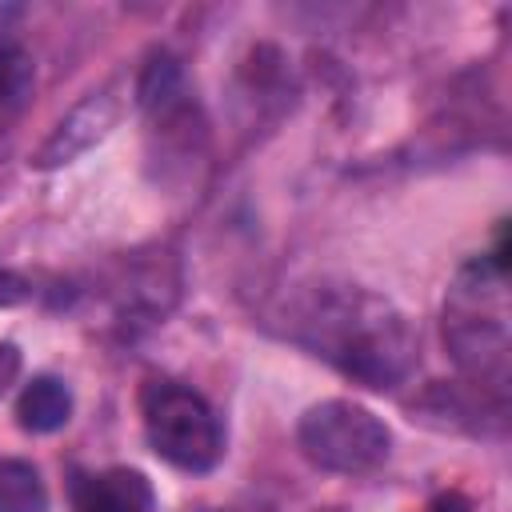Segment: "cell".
Instances as JSON below:
<instances>
[{
	"mask_svg": "<svg viewBox=\"0 0 512 512\" xmlns=\"http://www.w3.org/2000/svg\"><path fill=\"white\" fill-rule=\"evenodd\" d=\"M0 512H48V488L28 460H0Z\"/></svg>",
	"mask_w": 512,
	"mask_h": 512,
	"instance_id": "9",
	"label": "cell"
},
{
	"mask_svg": "<svg viewBox=\"0 0 512 512\" xmlns=\"http://www.w3.org/2000/svg\"><path fill=\"white\" fill-rule=\"evenodd\" d=\"M28 296V284L16 276V272H8L4 264H0V308H8V304H20Z\"/></svg>",
	"mask_w": 512,
	"mask_h": 512,
	"instance_id": "11",
	"label": "cell"
},
{
	"mask_svg": "<svg viewBox=\"0 0 512 512\" xmlns=\"http://www.w3.org/2000/svg\"><path fill=\"white\" fill-rule=\"evenodd\" d=\"M72 416V392L56 376H36L20 388L16 400V420L24 432H56Z\"/></svg>",
	"mask_w": 512,
	"mask_h": 512,
	"instance_id": "7",
	"label": "cell"
},
{
	"mask_svg": "<svg viewBox=\"0 0 512 512\" xmlns=\"http://www.w3.org/2000/svg\"><path fill=\"white\" fill-rule=\"evenodd\" d=\"M156 496L144 472L136 468H108L80 484L76 512H152Z\"/></svg>",
	"mask_w": 512,
	"mask_h": 512,
	"instance_id": "6",
	"label": "cell"
},
{
	"mask_svg": "<svg viewBox=\"0 0 512 512\" xmlns=\"http://www.w3.org/2000/svg\"><path fill=\"white\" fill-rule=\"evenodd\" d=\"M116 124V104H112V96L108 92H100V96H88L68 120H60V128L48 136V144L40 148V156H36V164L40 168H56V164H68L72 156H80V152H88L108 128Z\"/></svg>",
	"mask_w": 512,
	"mask_h": 512,
	"instance_id": "5",
	"label": "cell"
},
{
	"mask_svg": "<svg viewBox=\"0 0 512 512\" xmlns=\"http://www.w3.org/2000/svg\"><path fill=\"white\" fill-rule=\"evenodd\" d=\"M32 84H36L32 60L20 48L0 44V132H8L16 124V116L24 112V104L32 96Z\"/></svg>",
	"mask_w": 512,
	"mask_h": 512,
	"instance_id": "8",
	"label": "cell"
},
{
	"mask_svg": "<svg viewBox=\"0 0 512 512\" xmlns=\"http://www.w3.org/2000/svg\"><path fill=\"white\" fill-rule=\"evenodd\" d=\"M140 420L152 452L180 472H212L224 456V424L188 384L148 380L140 392Z\"/></svg>",
	"mask_w": 512,
	"mask_h": 512,
	"instance_id": "3",
	"label": "cell"
},
{
	"mask_svg": "<svg viewBox=\"0 0 512 512\" xmlns=\"http://www.w3.org/2000/svg\"><path fill=\"white\" fill-rule=\"evenodd\" d=\"M288 332L312 356L376 392L404 384L420 360L412 320L364 284L308 288L288 316Z\"/></svg>",
	"mask_w": 512,
	"mask_h": 512,
	"instance_id": "1",
	"label": "cell"
},
{
	"mask_svg": "<svg viewBox=\"0 0 512 512\" xmlns=\"http://www.w3.org/2000/svg\"><path fill=\"white\" fill-rule=\"evenodd\" d=\"M444 348L452 364L492 396L508 392V288H504V244L492 256L468 260L444 292Z\"/></svg>",
	"mask_w": 512,
	"mask_h": 512,
	"instance_id": "2",
	"label": "cell"
},
{
	"mask_svg": "<svg viewBox=\"0 0 512 512\" xmlns=\"http://www.w3.org/2000/svg\"><path fill=\"white\" fill-rule=\"evenodd\" d=\"M428 512H468V504H464L456 492H448V496H436Z\"/></svg>",
	"mask_w": 512,
	"mask_h": 512,
	"instance_id": "12",
	"label": "cell"
},
{
	"mask_svg": "<svg viewBox=\"0 0 512 512\" xmlns=\"http://www.w3.org/2000/svg\"><path fill=\"white\" fill-rule=\"evenodd\" d=\"M296 444L308 464L336 476L376 472L392 452L388 424L356 400H320L296 424Z\"/></svg>",
	"mask_w": 512,
	"mask_h": 512,
	"instance_id": "4",
	"label": "cell"
},
{
	"mask_svg": "<svg viewBox=\"0 0 512 512\" xmlns=\"http://www.w3.org/2000/svg\"><path fill=\"white\" fill-rule=\"evenodd\" d=\"M16 376H20V348L12 340H0V396L16 384Z\"/></svg>",
	"mask_w": 512,
	"mask_h": 512,
	"instance_id": "10",
	"label": "cell"
}]
</instances>
